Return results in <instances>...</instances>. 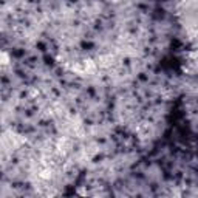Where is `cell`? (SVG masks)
Masks as SVG:
<instances>
[{
	"instance_id": "cell-1",
	"label": "cell",
	"mask_w": 198,
	"mask_h": 198,
	"mask_svg": "<svg viewBox=\"0 0 198 198\" xmlns=\"http://www.w3.org/2000/svg\"><path fill=\"white\" fill-rule=\"evenodd\" d=\"M9 62H11L9 54L6 51H0V67H6V65H9Z\"/></svg>"
}]
</instances>
